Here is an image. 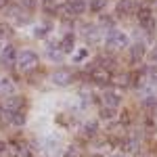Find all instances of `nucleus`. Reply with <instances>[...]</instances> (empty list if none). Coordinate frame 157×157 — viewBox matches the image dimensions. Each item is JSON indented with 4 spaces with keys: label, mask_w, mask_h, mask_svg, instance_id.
<instances>
[{
    "label": "nucleus",
    "mask_w": 157,
    "mask_h": 157,
    "mask_svg": "<svg viewBox=\"0 0 157 157\" xmlns=\"http://www.w3.org/2000/svg\"><path fill=\"white\" fill-rule=\"evenodd\" d=\"M105 42H107L109 46H115V48H124V46L128 44V36H126V34H121L120 29H115V27H109Z\"/></svg>",
    "instance_id": "1"
},
{
    "label": "nucleus",
    "mask_w": 157,
    "mask_h": 157,
    "mask_svg": "<svg viewBox=\"0 0 157 157\" xmlns=\"http://www.w3.org/2000/svg\"><path fill=\"white\" fill-rule=\"evenodd\" d=\"M17 63L21 69L34 67V65H38V55L34 50H21V52H17Z\"/></svg>",
    "instance_id": "2"
},
{
    "label": "nucleus",
    "mask_w": 157,
    "mask_h": 157,
    "mask_svg": "<svg viewBox=\"0 0 157 157\" xmlns=\"http://www.w3.org/2000/svg\"><path fill=\"white\" fill-rule=\"evenodd\" d=\"M71 80H73V73L69 69H59V71L52 73V82L57 86H67L71 84Z\"/></svg>",
    "instance_id": "3"
},
{
    "label": "nucleus",
    "mask_w": 157,
    "mask_h": 157,
    "mask_svg": "<svg viewBox=\"0 0 157 157\" xmlns=\"http://www.w3.org/2000/svg\"><path fill=\"white\" fill-rule=\"evenodd\" d=\"M15 61H17V50L13 48V46H6V48L2 50V55H0V63L4 67H11Z\"/></svg>",
    "instance_id": "4"
},
{
    "label": "nucleus",
    "mask_w": 157,
    "mask_h": 157,
    "mask_svg": "<svg viewBox=\"0 0 157 157\" xmlns=\"http://www.w3.org/2000/svg\"><path fill=\"white\" fill-rule=\"evenodd\" d=\"M65 11L69 15H82L86 11V0H69V4L65 6Z\"/></svg>",
    "instance_id": "5"
},
{
    "label": "nucleus",
    "mask_w": 157,
    "mask_h": 157,
    "mask_svg": "<svg viewBox=\"0 0 157 157\" xmlns=\"http://www.w3.org/2000/svg\"><path fill=\"white\" fill-rule=\"evenodd\" d=\"M92 78H94V82L101 84V86L111 82V73H109V69H105V67H103V69H94V67H92Z\"/></svg>",
    "instance_id": "6"
},
{
    "label": "nucleus",
    "mask_w": 157,
    "mask_h": 157,
    "mask_svg": "<svg viewBox=\"0 0 157 157\" xmlns=\"http://www.w3.org/2000/svg\"><path fill=\"white\" fill-rule=\"evenodd\" d=\"M23 98L21 97H9L6 101H4V105H2V109H6V111H17V109L23 107Z\"/></svg>",
    "instance_id": "7"
},
{
    "label": "nucleus",
    "mask_w": 157,
    "mask_h": 157,
    "mask_svg": "<svg viewBox=\"0 0 157 157\" xmlns=\"http://www.w3.org/2000/svg\"><path fill=\"white\" fill-rule=\"evenodd\" d=\"M103 103H105V107L115 109L121 103V97H120V94H115V92H105V94H103Z\"/></svg>",
    "instance_id": "8"
},
{
    "label": "nucleus",
    "mask_w": 157,
    "mask_h": 157,
    "mask_svg": "<svg viewBox=\"0 0 157 157\" xmlns=\"http://www.w3.org/2000/svg\"><path fill=\"white\" fill-rule=\"evenodd\" d=\"M15 92V84L9 78H0V94H13Z\"/></svg>",
    "instance_id": "9"
},
{
    "label": "nucleus",
    "mask_w": 157,
    "mask_h": 157,
    "mask_svg": "<svg viewBox=\"0 0 157 157\" xmlns=\"http://www.w3.org/2000/svg\"><path fill=\"white\" fill-rule=\"evenodd\" d=\"M9 121H13L15 126H23V124H25V113L21 111V109L11 111V117H9Z\"/></svg>",
    "instance_id": "10"
},
{
    "label": "nucleus",
    "mask_w": 157,
    "mask_h": 157,
    "mask_svg": "<svg viewBox=\"0 0 157 157\" xmlns=\"http://www.w3.org/2000/svg\"><path fill=\"white\" fill-rule=\"evenodd\" d=\"M84 38L86 40H90V42H97L98 40V32L94 25H84Z\"/></svg>",
    "instance_id": "11"
},
{
    "label": "nucleus",
    "mask_w": 157,
    "mask_h": 157,
    "mask_svg": "<svg viewBox=\"0 0 157 157\" xmlns=\"http://www.w3.org/2000/svg\"><path fill=\"white\" fill-rule=\"evenodd\" d=\"M132 9H134L132 0H120V2H117V13H120V15H126V13H130Z\"/></svg>",
    "instance_id": "12"
},
{
    "label": "nucleus",
    "mask_w": 157,
    "mask_h": 157,
    "mask_svg": "<svg viewBox=\"0 0 157 157\" xmlns=\"http://www.w3.org/2000/svg\"><path fill=\"white\" fill-rule=\"evenodd\" d=\"M143 57H145V44L138 42V44L132 46V61H140Z\"/></svg>",
    "instance_id": "13"
},
{
    "label": "nucleus",
    "mask_w": 157,
    "mask_h": 157,
    "mask_svg": "<svg viewBox=\"0 0 157 157\" xmlns=\"http://www.w3.org/2000/svg\"><path fill=\"white\" fill-rule=\"evenodd\" d=\"M48 59H52L55 63H61V59H63V52L57 48V44H50V46H48Z\"/></svg>",
    "instance_id": "14"
},
{
    "label": "nucleus",
    "mask_w": 157,
    "mask_h": 157,
    "mask_svg": "<svg viewBox=\"0 0 157 157\" xmlns=\"http://www.w3.org/2000/svg\"><path fill=\"white\" fill-rule=\"evenodd\" d=\"M61 50H63V52H71V50H73V34H67V36L63 38V42H61Z\"/></svg>",
    "instance_id": "15"
},
{
    "label": "nucleus",
    "mask_w": 157,
    "mask_h": 157,
    "mask_svg": "<svg viewBox=\"0 0 157 157\" xmlns=\"http://www.w3.org/2000/svg\"><path fill=\"white\" fill-rule=\"evenodd\" d=\"M82 134L84 136H94L97 134V121H88V124H84V128H82Z\"/></svg>",
    "instance_id": "16"
},
{
    "label": "nucleus",
    "mask_w": 157,
    "mask_h": 157,
    "mask_svg": "<svg viewBox=\"0 0 157 157\" xmlns=\"http://www.w3.org/2000/svg\"><path fill=\"white\" fill-rule=\"evenodd\" d=\"M107 6V0H90V11L92 13H101Z\"/></svg>",
    "instance_id": "17"
},
{
    "label": "nucleus",
    "mask_w": 157,
    "mask_h": 157,
    "mask_svg": "<svg viewBox=\"0 0 157 157\" xmlns=\"http://www.w3.org/2000/svg\"><path fill=\"white\" fill-rule=\"evenodd\" d=\"M15 143H17V140H15ZM17 155L19 157H32V153H29V147L25 145V143H17Z\"/></svg>",
    "instance_id": "18"
},
{
    "label": "nucleus",
    "mask_w": 157,
    "mask_h": 157,
    "mask_svg": "<svg viewBox=\"0 0 157 157\" xmlns=\"http://www.w3.org/2000/svg\"><path fill=\"white\" fill-rule=\"evenodd\" d=\"M124 145H126V149H128V151H136V149H138V138H136V136H132V138H128Z\"/></svg>",
    "instance_id": "19"
},
{
    "label": "nucleus",
    "mask_w": 157,
    "mask_h": 157,
    "mask_svg": "<svg viewBox=\"0 0 157 157\" xmlns=\"http://www.w3.org/2000/svg\"><path fill=\"white\" fill-rule=\"evenodd\" d=\"M147 19H151V11H149V9H140V11H138V21L145 23Z\"/></svg>",
    "instance_id": "20"
},
{
    "label": "nucleus",
    "mask_w": 157,
    "mask_h": 157,
    "mask_svg": "<svg viewBox=\"0 0 157 157\" xmlns=\"http://www.w3.org/2000/svg\"><path fill=\"white\" fill-rule=\"evenodd\" d=\"M113 115H115V111H113L111 107H105L103 111H101V117H103V120H111Z\"/></svg>",
    "instance_id": "21"
},
{
    "label": "nucleus",
    "mask_w": 157,
    "mask_h": 157,
    "mask_svg": "<svg viewBox=\"0 0 157 157\" xmlns=\"http://www.w3.org/2000/svg\"><path fill=\"white\" fill-rule=\"evenodd\" d=\"M48 32H50V27H36V29H34V36L36 38H44Z\"/></svg>",
    "instance_id": "22"
},
{
    "label": "nucleus",
    "mask_w": 157,
    "mask_h": 157,
    "mask_svg": "<svg viewBox=\"0 0 157 157\" xmlns=\"http://www.w3.org/2000/svg\"><path fill=\"white\" fill-rule=\"evenodd\" d=\"M9 36H13V29L9 25H0V38H9Z\"/></svg>",
    "instance_id": "23"
},
{
    "label": "nucleus",
    "mask_w": 157,
    "mask_h": 157,
    "mask_svg": "<svg viewBox=\"0 0 157 157\" xmlns=\"http://www.w3.org/2000/svg\"><path fill=\"white\" fill-rule=\"evenodd\" d=\"M44 9L48 13H55V9H57V2L55 0H44Z\"/></svg>",
    "instance_id": "24"
},
{
    "label": "nucleus",
    "mask_w": 157,
    "mask_h": 157,
    "mask_svg": "<svg viewBox=\"0 0 157 157\" xmlns=\"http://www.w3.org/2000/svg\"><path fill=\"white\" fill-rule=\"evenodd\" d=\"M130 120H132L130 111H124V113H121V126H128V124H130Z\"/></svg>",
    "instance_id": "25"
},
{
    "label": "nucleus",
    "mask_w": 157,
    "mask_h": 157,
    "mask_svg": "<svg viewBox=\"0 0 157 157\" xmlns=\"http://www.w3.org/2000/svg\"><path fill=\"white\" fill-rule=\"evenodd\" d=\"M48 149H50V151H57V149H59V140H57V138H55V140L50 138V140H48Z\"/></svg>",
    "instance_id": "26"
},
{
    "label": "nucleus",
    "mask_w": 157,
    "mask_h": 157,
    "mask_svg": "<svg viewBox=\"0 0 157 157\" xmlns=\"http://www.w3.org/2000/svg\"><path fill=\"white\" fill-rule=\"evenodd\" d=\"M86 55H88V50H86V48H82L80 52H78V55H75V61H82V59L86 57Z\"/></svg>",
    "instance_id": "27"
},
{
    "label": "nucleus",
    "mask_w": 157,
    "mask_h": 157,
    "mask_svg": "<svg viewBox=\"0 0 157 157\" xmlns=\"http://www.w3.org/2000/svg\"><path fill=\"white\" fill-rule=\"evenodd\" d=\"M115 82H117V84H121V86H126V84H128V75H120Z\"/></svg>",
    "instance_id": "28"
},
{
    "label": "nucleus",
    "mask_w": 157,
    "mask_h": 157,
    "mask_svg": "<svg viewBox=\"0 0 157 157\" xmlns=\"http://www.w3.org/2000/svg\"><path fill=\"white\" fill-rule=\"evenodd\" d=\"M155 105H157L155 98H147V101H145V107H155Z\"/></svg>",
    "instance_id": "29"
},
{
    "label": "nucleus",
    "mask_w": 157,
    "mask_h": 157,
    "mask_svg": "<svg viewBox=\"0 0 157 157\" xmlns=\"http://www.w3.org/2000/svg\"><path fill=\"white\" fill-rule=\"evenodd\" d=\"M65 157H78V151H75V149H69V151L65 153Z\"/></svg>",
    "instance_id": "30"
},
{
    "label": "nucleus",
    "mask_w": 157,
    "mask_h": 157,
    "mask_svg": "<svg viewBox=\"0 0 157 157\" xmlns=\"http://www.w3.org/2000/svg\"><path fill=\"white\" fill-rule=\"evenodd\" d=\"M151 63L157 65V52H155V50H153V55H151Z\"/></svg>",
    "instance_id": "31"
},
{
    "label": "nucleus",
    "mask_w": 157,
    "mask_h": 157,
    "mask_svg": "<svg viewBox=\"0 0 157 157\" xmlns=\"http://www.w3.org/2000/svg\"><path fill=\"white\" fill-rule=\"evenodd\" d=\"M103 23H105V25H111L113 21H111V17H103Z\"/></svg>",
    "instance_id": "32"
},
{
    "label": "nucleus",
    "mask_w": 157,
    "mask_h": 157,
    "mask_svg": "<svg viewBox=\"0 0 157 157\" xmlns=\"http://www.w3.org/2000/svg\"><path fill=\"white\" fill-rule=\"evenodd\" d=\"M4 149H6V145H4V143H0V151H4Z\"/></svg>",
    "instance_id": "33"
},
{
    "label": "nucleus",
    "mask_w": 157,
    "mask_h": 157,
    "mask_svg": "<svg viewBox=\"0 0 157 157\" xmlns=\"http://www.w3.org/2000/svg\"><path fill=\"white\" fill-rule=\"evenodd\" d=\"M2 121H4V120H2V109H0V124H2Z\"/></svg>",
    "instance_id": "34"
},
{
    "label": "nucleus",
    "mask_w": 157,
    "mask_h": 157,
    "mask_svg": "<svg viewBox=\"0 0 157 157\" xmlns=\"http://www.w3.org/2000/svg\"><path fill=\"white\" fill-rule=\"evenodd\" d=\"M113 157H126V155H113Z\"/></svg>",
    "instance_id": "35"
},
{
    "label": "nucleus",
    "mask_w": 157,
    "mask_h": 157,
    "mask_svg": "<svg viewBox=\"0 0 157 157\" xmlns=\"http://www.w3.org/2000/svg\"><path fill=\"white\" fill-rule=\"evenodd\" d=\"M155 52H157V44H155Z\"/></svg>",
    "instance_id": "36"
}]
</instances>
